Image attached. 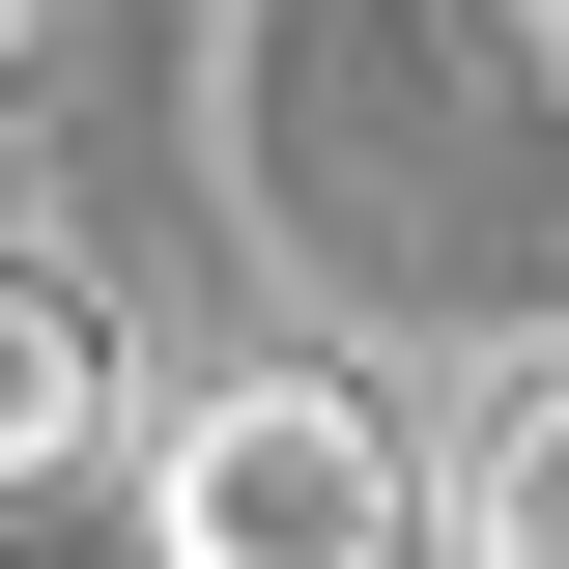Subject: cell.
<instances>
[{"label":"cell","instance_id":"6da1fadb","mask_svg":"<svg viewBox=\"0 0 569 569\" xmlns=\"http://www.w3.org/2000/svg\"><path fill=\"white\" fill-rule=\"evenodd\" d=\"M142 541L171 569H399L427 541V456L342 399V370H200L171 456H142Z\"/></svg>","mask_w":569,"mask_h":569},{"label":"cell","instance_id":"7a4b0ae2","mask_svg":"<svg viewBox=\"0 0 569 569\" xmlns=\"http://www.w3.org/2000/svg\"><path fill=\"white\" fill-rule=\"evenodd\" d=\"M86 427H114V313H86L58 257H0V485H58Z\"/></svg>","mask_w":569,"mask_h":569},{"label":"cell","instance_id":"3957f363","mask_svg":"<svg viewBox=\"0 0 569 569\" xmlns=\"http://www.w3.org/2000/svg\"><path fill=\"white\" fill-rule=\"evenodd\" d=\"M456 569H569V342L456 427Z\"/></svg>","mask_w":569,"mask_h":569},{"label":"cell","instance_id":"277c9868","mask_svg":"<svg viewBox=\"0 0 569 569\" xmlns=\"http://www.w3.org/2000/svg\"><path fill=\"white\" fill-rule=\"evenodd\" d=\"M512 58H541V86H569V0H512Z\"/></svg>","mask_w":569,"mask_h":569},{"label":"cell","instance_id":"5b68a950","mask_svg":"<svg viewBox=\"0 0 569 569\" xmlns=\"http://www.w3.org/2000/svg\"><path fill=\"white\" fill-rule=\"evenodd\" d=\"M29 29H58V0H0V58H29Z\"/></svg>","mask_w":569,"mask_h":569}]
</instances>
